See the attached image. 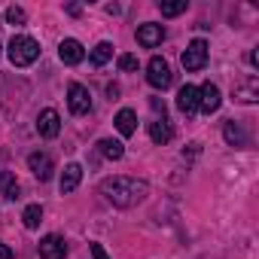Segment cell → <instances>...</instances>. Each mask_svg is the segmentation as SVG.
Listing matches in <instances>:
<instances>
[{
    "mask_svg": "<svg viewBox=\"0 0 259 259\" xmlns=\"http://www.w3.org/2000/svg\"><path fill=\"white\" fill-rule=\"evenodd\" d=\"M58 58L64 61V64H79L82 58H85V49H82V43L79 40H73V37H67V40H61V46H58Z\"/></svg>",
    "mask_w": 259,
    "mask_h": 259,
    "instance_id": "cell-10",
    "label": "cell"
},
{
    "mask_svg": "<svg viewBox=\"0 0 259 259\" xmlns=\"http://www.w3.org/2000/svg\"><path fill=\"white\" fill-rule=\"evenodd\" d=\"M177 110L186 113V116H192V113L198 110V89H195V85L186 82V85L177 92Z\"/></svg>",
    "mask_w": 259,
    "mask_h": 259,
    "instance_id": "cell-11",
    "label": "cell"
},
{
    "mask_svg": "<svg viewBox=\"0 0 259 259\" xmlns=\"http://www.w3.org/2000/svg\"><path fill=\"white\" fill-rule=\"evenodd\" d=\"M162 40H165V28H162V25L147 22V25H141V28H138V43H141L144 49H156Z\"/></svg>",
    "mask_w": 259,
    "mask_h": 259,
    "instance_id": "cell-8",
    "label": "cell"
},
{
    "mask_svg": "<svg viewBox=\"0 0 259 259\" xmlns=\"http://www.w3.org/2000/svg\"><path fill=\"white\" fill-rule=\"evenodd\" d=\"M28 168H31V174L37 180H49L52 177V159L46 153H31L28 156Z\"/></svg>",
    "mask_w": 259,
    "mask_h": 259,
    "instance_id": "cell-12",
    "label": "cell"
},
{
    "mask_svg": "<svg viewBox=\"0 0 259 259\" xmlns=\"http://www.w3.org/2000/svg\"><path fill=\"white\" fill-rule=\"evenodd\" d=\"M98 150H101V156H104V159H110V162H119V159L125 156V147H122V141H113V138H104V141H98Z\"/></svg>",
    "mask_w": 259,
    "mask_h": 259,
    "instance_id": "cell-18",
    "label": "cell"
},
{
    "mask_svg": "<svg viewBox=\"0 0 259 259\" xmlns=\"http://www.w3.org/2000/svg\"><path fill=\"white\" fill-rule=\"evenodd\" d=\"M37 132H40V138H58V132H61V116L52 107L37 116Z\"/></svg>",
    "mask_w": 259,
    "mask_h": 259,
    "instance_id": "cell-7",
    "label": "cell"
},
{
    "mask_svg": "<svg viewBox=\"0 0 259 259\" xmlns=\"http://www.w3.org/2000/svg\"><path fill=\"white\" fill-rule=\"evenodd\" d=\"M147 192H150V186L144 180H135V177H107V180H101V195L116 207H132V204L144 201Z\"/></svg>",
    "mask_w": 259,
    "mask_h": 259,
    "instance_id": "cell-1",
    "label": "cell"
},
{
    "mask_svg": "<svg viewBox=\"0 0 259 259\" xmlns=\"http://www.w3.org/2000/svg\"><path fill=\"white\" fill-rule=\"evenodd\" d=\"M207 64V43L204 40H192L189 46H186V52H183V67L189 70V73H195V70H201Z\"/></svg>",
    "mask_w": 259,
    "mask_h": 259,
    "instance_id": "cell-5",
    "label": "cell"
},
{
    "mask_svg": "<svg viewBox=\"0 0 259 259\" xmlns=\"http://www.w3.org/2000/svg\"><path fill=\"white\" fill-rule=\"evenodd\" d=\"M220 104H223L220 89H217L213 82H204V85L198 89V110L210 116V113H217V110H220Z\"/></svg>",
    "mask_w": 259,
    "mask_h": 259,
    "instance_id": "cell-6",
    "label": "cell"
},
{
    "mask_svg": "<svg viewBox=\"0 0 259 259\" xmlns=\"http://www.w3.org/2000/svg\"><path fill=\"white\" fill-rule=\"evenodd\" d=\"M40 256L43 259H64L67 256V241L61 235H46L40 241Z\"/></svg>",
    "mask_w": 259,
    "mask_h": 259,
    "instance_id": "cell-9",
    "label": "cell"
},
{
    "mask_svg": "<svg viewBox=\"0 0 259 259\" xmlns=\"http://www.w3.org/2000/svg\"><path fill=\"white\" fill-rule=\"evenodd\" d=\"M235 101H241V104L259 101V82H256V76H250L244 85H235Z\"/></svg>",
    "mask_w": 259,
    "mask_h": 259,
    "instance_id": "cell-17",
    "label": "cell"
},
{
    "mask_svg": "<svg viewBox=\"0 0 259 259\" xmlns=\"http://www.w3.org/2000/svg\"><path fill=\"white\" fill-rule=\"evenodd\" d=\"M22 220H25V229H37L43 223V207L40 204H28L25 213H22Z\"/></svg>",
    "mask_w": 259,
    "mask_h": 259,
    "instance_id": "cell-21",
    "label": "cell"
},
{
    "mask_svg": "<svg viewBox=\"0 0 259 259\" xmlns=\"http://www.w3.org/2000/svg\"><path fill=\"white\" fill-rule=\"evenodd\" d=\"M150 138H153V144H168L174 138V128H171V122L165 116H156L150 122Z\"/></svg>",
    "mask_w": 259,
    "mask_h": 259,
    "instance_id": "cell-14",
    "label": "cell"
},
{
    "mask_svg": "<svg viewBox=\"0 0 259 259\" xmlns=\"http://www.w3.org/2000/svg\"><path fill=\"white\" fill-rule=\"evenodd\" d=\"M67 107H70L73 116L92 113V95H89V89L82 82H70V89H67Z\"/></svg>",
    "mask_w": 259,
    "mask_h": 259,
    "instance_id": "cell-4",
    "label": "cell"
},
{
    "mask_svg": "<svg viewBox=\"0 0 259 259\" xmlns=\"http://www.w3.org/2000/svg\"><path fill=\"white\" fill-rule=\"evenodd\" d=\"M7 55L13 61V67H28L40 58V43L34 37H25V34H16L7 46Z\"/></svg>",
    "mask_w": 259,
    "mask_h": 259,
    "instance_id": "cell-2",
    "label": "cell"
},
{
    "mask_svg": "<svg viewBox=\"0 0 259 259\" xmlns=\"http://www.w3.org/2000/svg\"><path fill=\"white\" fill-rule=\"evenodd\" d=\"M89 247H92V256H95V259H110V256L104 253V247H101V244H89Z\"/></svg>",
    "mask_w": 259,
    "mask_h": 259,
    "instance_id": "cell-25",
    "label": "cell"
},
{
    "mask_svg": "<svg viewBox=\"0 0 259 259\" xmlns=\"http://www.w3.org/2000/svg\"><path fill=\"white\" fill-rule=\"evenodd\" d=\"M119 70H125V73L138 70V55H119Z\"/></svg>",
    "mask_w": 259,
    "mask_h": 259,
    "instance_id": "cell-24",
    "label": "cell"
},
{
    "mask_svg": "<svg viewBox=\"0 0 259 259\" xmlns=\"http://www.w3.org/2000/svg\"><path fill=\"white\" fill-rule=\"evenodd\" d=\"M7 22L19 28V25H25V22H28V13H25L22 7H10V10H7Z\"/></svg>",
    "mask_w": 259,
    "mask_h": 259,
    "instance_id": "cell-23",
    "label": "cell"
},
{
    "mask_svg": "<svg viewBox=\"0 0 259 259\" xmlns=\"http://www.w3.org/2000/svg\"><path fill=\"white\" fill-rule=\"evenodd\" d=\"M0 192H4L10 201H16V198H19V192H22V189H19V183H16V177H13L10 171H0Z\"/></svg>",
    "mask_w": 259,
    "mask_h": 259,
    "instance_id": "cell-19",
    "label": "cell"
},
{
    "mask_svg": "<svg viewBox=\"0 0 259 259\" xmlns=\"http://www.w3.org/2000/svg\"><path fill=\"white\" fill-rule=\"evenodd\" d=\"M186 0H174V4H165V0H162V4H159V10H162V16H180V13H186Z\"/></svg>",
    "mask_w": 259,
    "mask_h": 259,
    "instance_id": "cell-22",
    "label": "cell"
},
{
    "mask_svg": "<svg viewBox=\"0 0 259 259\" xmlns=\"http://www.w3.org/2000/svg\"><path fill=\"white\" fill-rule=\"evenodd\" d=\"M110 58H113V43H98V46L92 49V55H89V61H92L95 67H104Z\"/></svg>",
    "mask_w": 259,
    "mask_h": 259,
    "instance_id": "cell-20",
    "label": "cell"
},
{
    "mask_svg": "<svg viewBox=\"0 0 259 259\" xmlns=\"http://www.w3.org/2000/svg\"><path fill=\"white\" fill-rule=\"evenodd\" d=\"M0 52H4V49H0Z\"/></svg>",
    "mask_w": 259,
    "mask_h": 259,
    "instance_id": "cell-27",
    "label": "cell"
},
{
    "mask_svg": "<svg viewBox=\"0 0 259 259\" xmlns=\"http://www.w3.org/2000/svg\"><path fill=\"white\" fill-rule=\"evenodd\" d=\"M0 259H13V250H10L4 241H0Z\"/></svg>",
    "mask_w": 259,
    "mask_h": 259,
    "instance_id": "cell-26",
    "label": "cell"
},
{
    "mask_svg": "<svg viewBox=\"0 0 259 259\" xmlns=\"http://www.w3.org/2000/svg\"><path fill=\"white\" fill-rule=\"evenodd\" d=\"M223 138H226L229 147H247V135H244V128H241L235 119L223 125Z\"/></svg>",
    "mask_w": 259,
    "mask_h": 259,
    "instance_id": "cell-16",
    "label": "cell"
},
{
    "mask_svg": "<svg viewBox=\"0 0 259 259\" xmlns=\"http://www.w3.org/2000/svg\"><path fill=\"white\" fill-rule=\"evenodd\" d=\"M113 122H116V128H119V135H122V138H132V135L138 132V113H135V110H128V107L119 110Z\"/></svg>",
    "mask_w": 259,
    "mask_h": 259,
    "instance_id": "cell-13",
    "label": "cell"
},
{
    "mask_svg": "<svg viewBox=\"0 0 259 259\" xmlns=\"http://www.w3.org/2000/svg\"><path fill=\"white\" fill-rule=\"evenodd\" d=\"M79 180H82V165H76V162H70L67 168H64V174H61V195H67V192H73L76 186H79Z\"/></svg>",
    "mask_w": 259,
    "mask_h": 259,
    "instance_id": "cell-15",
    "label": "cell"
},
{
    "mask_svg": "<svg viewBox=\"0 0 259 259\" xmlns=\"http://www.w3.org/2000/svg\"><path fill=\"white\" fill-rule=\"evenodd\" d=\"M171 79H174V76H171L168 61H165V58H159V55H156V58H150V64H147V82H150L153 89H162V92H165V89L171 85Z\"/></svg>",
    "mask_w": 259,
    "mask_h": 259,
    "instance_id": "cell-3",
    "label": "cell"
}]
</instances>
